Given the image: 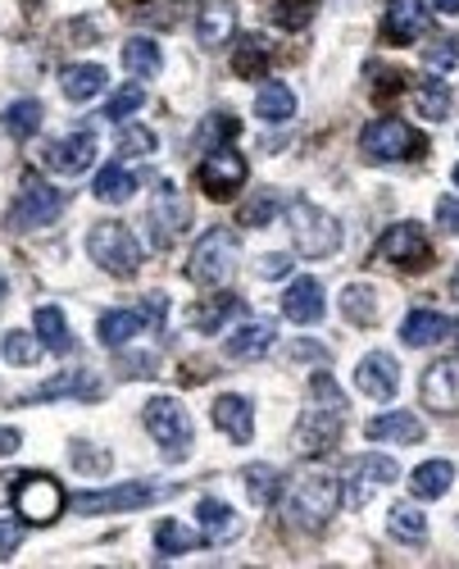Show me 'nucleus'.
Returning <instances> with one entry per match:
<instances>
[{
	"label": "nucleus",
	"mask_w": 459,
	"mask_h": 569,
	"mask_svg": "<svg viewBox=\"0 0 459 569\" xmlns=\"http://www.w3.org/2000/svg\"><path fill=\"white\" fill-rule=\"evenodd\" d=\"M341 429H346V392L337 388L332 373H310V401H305L300 420H296V433H291V446L300 455H323L341 442Z\"/></svg>",
	"instance_id": "obj_1"
},
{
	"label": "nucleus",
	"mask_w": 459,
	"mask_h": 569,
	"mask_svg": "<svg viewBox=\"0 0 459 569\" xmlns=\"http://www.w3.org/2000/svg\"><path fill=\"white\" fill-rule=\"evenodd\" d=\"M341 506V483L323 470H305L287 487V519L296 528H323Z\"/></svg>",
	"instance_id": "obj_2"
},
{
	"label": "nucleus",
	"mask_w": 459,
	"mask_h": 569,
	"mask_svg": "<svg viewBox=\"0 0 459 569\" xmlns=\"http://www.w3.org/2000/svg\"><path fill=\"white\" fill-rule=\"evenodd\" d=\"M287 228H291V242L305 260H328L341 251V223L305 197L287 201Z\"/></svg>",
	"instance_id": "obj_3"
},
{
	"label": "nucleus",
	"mask_w": 459,
	"mask_h": 569,
	"mask_svg": "<svg viewBox=\"0 0 459 569\" xmlns=\"http://www.w3.org/2000/svg\"><path fill=\"white\" fill-rule=\"evenodd\" d=\"M87 255L100 264L109 278H137L141 270V242L132 238V228L119 219H100L87 233Z\"/></svg>",
	"instance_id": "obj_4"
},
{
	"label": "nucleus",
	"mask_w": 459,
	"mask_h": 569,
	"mask_svg": "<svg viewBox=\"0 0 459 569\" xmlns=\"http://www.w3.org/2000/svg\"><path fill=\"white\" fill-rule=\"evenodd\" d=\"M237 264H242V238L233 233V228H210V233L196 242V251H191L186 274L201 287H223L237 274Z\"/></svg>",
	"instance_id": "obj_5"
},
{
	"label": "nucleus",
	"mask_w": 459,
	"mask_h": 569,
	"mask_svg": "<svg viewBox=\"0 0 459 569\" xmlns=\"http://www.w3.org/2000/svg\"><path fill=\"white\" fill-rule=\"evenodd\" d=\"M141 424H146L150 438L164 446V461L182 465L191 455V414H186V405L178 397H150L141 405Z\"/></svg>",
	"instance_id": "obj_6"
},
{
	"label": "nucleus",
	"mask_w": 459,
	"mask_h": 569,
	"mask_svg": "<svg viewBox=\"0 0 459 569\" xmlns=\"http://www.w3.org/2000/svg\"><path fill=\"white\" fill-rule=\"evenodd\" d=\"M64 201H68V192L51 187L46 178L28 173L23 187H19V201H14V210H10V233H32V228H51V223L64 214Z\"/></svg>",
	"instance_id": "obj_7"
},
{
	"label": "nucleus",
	"mask_w": 459,
	"mask_h": 569,
	"mask_svg": "<svg viewBox=\"0 0 459 569\" xmlns=\"http://www.w3.org/2000/svg\"><path fill=\"white\" fill-rule=\"evenodd\" d=\"M10 497H14L19 519H28L36 528L55 524L60 510H64V487L51 474H14L10 478Z\"/></svg>",
	"instance_id": "obj_8"
},
{
	"label": "nucleus",
	"mask_w": 459,
	"mask_h": 569,
	"mask_svg": "<svg viewBox=\"0 0 459 569\" xmlns=\"http://www.w3.org/2000/svg\"><path fill=\"white\" fill-rule=\"evenodd\" d=\"M360 150L373 165H387V160H414L424 156V133L409 128L405 119H373L360 133Z\"/></svg>",
	"instance_id": "obj_9"
},
{
	"label": "nucleus",
	"mask_w": 459,
	"mask_h": 569,
	"mask_svg": "<svg viewBox=\"0 0 459 569\" xmlns=\"http://www.w3.org/2000/svg\"><path fill=\"white\" fill-rule=\"evenodd\" d=\"M146 223H150V242L160 251H169L186 228H191V206L182 197V187L173 178H164L156 192H150V210H146Z\"/></svg>",
	"instance_id": "obj_10"
},
{
	"label": "nucleus",
	"mask_w": 459,
	"mask_h": 569,
	"mask_svg": "<svg viewBox=\"0 0 459 569\" xmlns=\"http://www.w3.org/2000/svg\"><path fill=\"white\" fill-rule=\"evenodd\" d=\"M373 260H377V264H396V270H405V274H414V270H428V264H433L428 233H424V228H418L414 219L392 223L387 233H382V242H377Z\"/></svg>",
	"instance_id": "obj_11"
},
{
	"label": "nucleus",
	"mask_w": 459,
	"mask_h": 569,
	"mask_svg": "<svg viewBox=\"0 0 459 569\" xmlns=\"http://www.w3.org/2000/svg\"><path fill=\"white\" fill-rule=\"evenodd\" d=\"M169 487H156V483H119V487H100V492H78L68 506L78 515H119V510H137V506H150L160 502Z\"/></svg>",
	"instance_id": "obj_12"
},
{
	"label": "nucleus",
	"mask_w": 459,
	"mask_h": 569,
	"mask_svg": "<svg viewBox=\"0 0 459 569\" xmlns=\"http://www.w3.org/2000/svg\"><path fill=\"white\" fill-rule=\"evenodd\" d=\"M196 178H201L210 201H233L246 187V156H242V150H233V146H218V150H210V156L201 160Z\"/></svg>",
	"instance_id": "obj_13"
},
{
	"label": "nucleus",
	"mask_w": 459,
	"mask_h": 569,
	"mask_svg": "<svg viewBox=\"0 0 459 569\" xmlns=\"http://www.w3.org/2000/svg\"><path fill=\"white\" fill-rule=\"evenodd\" d=\"M396 474L401 470H396L392 455H355V461L346 465V487H341V502H346L351 510H360V506L373 502L377 487L396 483Z\"/></svg>",
	"instance_id": "obj_14"
},
{
	"label": "nucleus",
	"mask_w": 459,
	"mask_h": 569,
	"mask_svg": "<svg viewBox=\"0 0 459 569\" xmlns=\"http://www.w3.org/2000/svg\"><path fill=\"white\" fill-rule=\"evenodd\" d=\"M96 150H100V141H96V133H68V137H60V141H51L46 150H42V160H46V169L51 173H64V178H78V173H87L92 169V160H96Z\"/></svg>",
	"instance_id": "obj_15"
},
{
	"label": "nucleus",
	"mask_w": 459,
	"mask_h": 569,
	"mask_svg": "<svg viewBox=\"0 0 459 569\" xmlns=\"http://www.w3.org/2000/svg\"><path fill=\"white\" fill-rule=\"evenodd\" d=\"M355 388L373 401H392L401 392V365L392 351H369L360 365H355Z\"/></svg>",
	"instance_id": "obj_16"
},
{
	"label": "nucleus",
	"mask_w": 459,
	"mask_h": 569,
	"mask_svg": "<svg viewBox=\"0 0 459 569\" xmlns=\"http://www.w3.org/2000/svg\"><path fill=\"white\" fill-rule=\"evenodd\" d=\"M418 392H424V405L437 410V414H455L459 410V360H437L424 369V383H418Z\"/></svg>",
	"instance_id": "obj_17"
},
{
	"label": "nucleus",
	"mask_w": 459,
	"mask_h": 569,
	"mask_svg": "<svg viewBox=\"0 0 459 569\" xmlns=\"http://www.w3.org/2000/svg\"><path fill=\"white\" fill-rule=\"evenodd\" d=\"M214 429L227 438V442H237V446H246L250 438H255V414H250V401L246 397H237V392H223L218 401H214Z\"/></svg>",
	"instance_id": "obj_18"
},
{
	"label": "nucleus",
	"mask_w": 459,
	"mask_h": 569,
	"mask_svg": "<svg viewBox=\"0 0 459 569\" xmlns=\"http://www.w3.org/2000/svg\"><path fill=\"white\" fill-rule=\"evenodd\" d=\"M274 341H278V324H269V319H246V324L233 328V337L223 341V351L233 356V360H259V356L274 351Z\"/></svg>",
	"instance_id": "obj_19"
},
{
	"label": "nucleus",
	"mask_w": 459,
	"mask_h": 569,
	"mask_svg": "<svg viewBox=\"0 0 459 569\" xmlns=\"http://www.w3.org/2000/svg\"><path fill=\"white\" fill-rule=\"evenodd\" d=\"M196 519H201V538H205L210 547L237 542V538H242V528H246V519H242L233 506H223L218 497H205V502L196 506Z\"/></svg>",
	"instance_id": "obj_20"
},
{
	"label": "nucleus",
	"mask_w": 459,
	"mask_h": 569,
	"mask_svg": "<svg viewBox=\"0 0 459 569\" xmlns=\"http://www.w3.org/2000/svg\"><path fill=\"white\" fill-rule=\"evenodd\" d=\"M382 28H387V36L396 46H414L418 36L428 32V6H424V0H392L387 23H382Z\"/></svg>",
	"instance_id": "obj_21"
},
{
	"label": "nucleus",
	"mask_w": 459,
	"mask_h": 569,
	"mask_svg": "<svg viewBox=\"0 0 459 569\" xmlns=\"http://www.w3.org/2000/svg\"><path fill=\"white\" fill-rule=\"evenodd\" d=\"M323 283L319 278H296L287 292H282V315L291 324H319L323 319Z\"/></svg>",
	"instance_id": "obj_22"
},
{
	"label": "nucleus",
	"mask_w": 459,
	"mask_h": 569,
	"mask_svg": "<svg viewBox=\"0 0 459 569\" xmlns=\"http://www.w3.org/2000/svg\"><path fill=\"white\" fill-rule=\"evenodd\" d=\"M373 442H392V446H414V442H424V420L409 410H392V414H377V420H369L364 429Z\"/></svg>",
	"instance_id": "obj_23"
},
{
	"label": "nucleus",
	"mask_w": 459,
	"mask_h": 569,
	"mask_svg": "<svg viewBox=\"0 0 459 569\" xmlns=\"http://www.w3.org/2000/svg\"><path fill=\"white\" fill-rule=\"evenodd\" d=\"M105 69L100 64H64V73H60V92H64V101H92V96H100L105 92Z\"/></svg>",
	"instance_id": "obj_24"
},
{
	"label": "nucleus",
	"mask_w": 459,
	"mask_h": 569,
	"mask_svg": "<svg viewBox=\"0 0 459 569\" xmlns=\"http://www.w3.org/2000/svg\"><path fill=\"white\" fill-rule=\"evenodd\" d=\"M450 333H455V324H450L441 310H414V315L405 319V328H401L405 347H433V341H446Z\"/></svg>",
	"instance_id": "obj_25"
},
{
	"label": "nucleus",
	"mask_w": 459,
	"mask_h": 569,
	"mask_svg": "<svg viewBox=\"0 0 459 569\" xmlns=\"http://www.w3.org/2000/svg\"><path fill=\"white\" fill-rule=\"evenodd\" d=\"M450 483H455V465L450 461H428V465H418L409 474V492L418 502H441L450 492Z\"/></svg>",
	"instance_id": "obj_26"
},
{
	"label": "nucleus",
	"mask_w": 459,
	"mask_h": 569,
	"mask_svg": "<svg viewBox=\"0 0 459 569\" xmlns=\"http://www.w3.org/2000/svg\"><path fill=\"white\" fill-rule=\"evenodd\" d=\"M141 328H146V315H141V310H105V315L96 319V337L105 341V347H114V351L128 347V341H132Z\"/></svg>",
	"instance_id": "obj_27"
},
{
	"label": "nucleus",
	"mask_w": 459,
	"mask_h": 569,
	"mask_svg": "<svg viewBox=\"0 0 459 569\" xmlns=\"http://www.w3.org/2000/svg\"><path fill=\"white\" fill-rule=\"evenodd\" d=\"M32 333L42 337V347L55 351V356H68L73 351V328H68L64 310H55V306H42V310L32 315Z\"/></svg>",
	"instance_id": "obj_28"
},
{
	"label": "nucleus",
	"mask_w": 459,
	"mask_h": 569,
	"mask_svg": "<svg viewBox=\"0 0 459 569\" xmlns=\"http://www.w3.org/2000/svg\"><path fill=\"white\" fill-rule=\"evenodd\" d=\"M233 32H237V14L227 10V6H210V10H201V19H196V42H201L205 51L227 46V42H233Z\"/></svg>",
	"instance_id": "obj_29"
},
{
	"label": "nucleus",
	"mask_w": 459,
	"mask_h": 569,
	"mask_svg": "<svg viewBox=\"0 0 459 569\" xmlns=\"http://www.w3.org/2000/svg\"><path fill=\"white\" fill-rule=\"evenodd\" d=\"M296 114V92L287 83H264L259 96H255V119L264 124H287Z\"/></svg>",
	"instance_id": "obj_30"
},
{
	"label": "nucleus",
	"mask_w": 459,
	"mask_h": 569,
	"mask_svg": "<svg viewBox=\"0 0 459 569\" xmlns=\"http://www.w3.org/2000/svg\"><path fill=\"white\" fill-rule=\"evenodd\" d=\"M96 201H105V206H124L132 192H137V173L132 169H124V165H105L100 173H96Z\"/></svg>",
	"instance_id": "obj_31"
},
{
	"label": "nucleus",
	"mask_w": 459,
	"mask_h": 569,
	"mask_svg": "<svg viewBox=\"0 0 459 569\" xmlns=\"http://www.w3.org/2000/svg\"><path fill=\"white\" fill-rule=\"evenodd\" d=\"M124 69L132 73L137 83L141 78H156V73L164 69V55H160V46L150 42V36H132V42L124 46Z\"/></svg>",
	"instance_id": "obj_32"
},
{
	"label": "nucleus",
	"mask_w": 459,
	"mask_h": 569,
	"mask_svg": "<svg viewBox=\"0 0 459 569\" xmlns=\"http://www.w3.org/2000/svg\"><path fill=\"white\" fill-rule=\"evenodd\" d=\"M237 315H246V301L242 296H233V292H223V296H214V301H205V306L191 315V324H196L201 333H218L227 319H237Z\"/></svg>",
	"instance_id": "obj_33"
},
{
	"label": "nucleus",
	"mask_w": 459,
	"mask_h": 569,
	"mask_svg": "<svg viewBox=\"0 0 459 569\" xmlns=\"http://www.w3.org/2000/svg\"><path fill=\"white\" fill-rule=\"evenodd\" d=\"M341 315H346V324H355V328L377 324V292L369 283H351L346 292H341Z\"/></svg>",
	"instance_id": "obj_34"
},
{
	"label": "nucleus",
	"mask_w": 459,
	"mask_h": 569,
	"mask_svg": "<svg viewBox=\"0 0 459 569\" xmlns=\"http://www.w3.org/2000/svg\"><path fill=\"white\" fill-rule=\"evenodd\" d=\"M269 64H274V46L264 42V36H246V42L237 46V55H233V73H237V78H264Z\"/></svg>",
	"instance_id": "obj_35"
},
{
	"label": "nucleus",
	"mask_w": 459,
	"mask_h": 569,
	"mask_svg": "<svg viewBox=\"0 0 459 569\" xmlns=\"http://www.w3.org/2000/svg\"><path fill=\"white\" fill-rule=\"evenodd\" d=\"M242 487H246V497H250V506H274L278 502V492H282V478H278V470L274 465H246V474H242Z\"/></svg>",
	"instance_id": "obj_36"
},
{
	"label": "nucleus",
	"mask_w": 459,
	"mask_h": 569,
	"mask_svg": "<svg viewBox=\"0 0 459 569\" xmlns=\"http://www.w3.org/2000/svg\"><path fill=\"white\" fill-rule=\"evenodd\" d=\"M387 524H392V534L405 538V542H424L428 538V515L418 510V506H409V502H396L392 515H387Z\"/></svg>",
	"instance_id": "obj_37"
},
{
	"label": "nucleus",
	"mask_w": 459,
	"mask_h": 569,
	"mask_svg": "<svg viewBox=\"0 0 459 569\" xmlns=\"http://www.w3.org/2000/svg\"><path fill=\"white\" fill-rule=\"evenodd\" d=\"M196 542H205L201 534H191L186 524H178V519H164L160 528H156V547H160V560H169V556H186Z\"/></svg>",
	"instance_id": "obj_38"
},
{
	"label": "nucleus",
	"mask_w": 459,
	"mask_h": 569,
	"mask_svg": "<svg viewBox=\"0 0 459 569\" xmlns=\"http://www.w3.org/2000/svg\"><path fill=\"white\" fill-rule=\"evenodd\" d=\"M68 465L78 470V474H87V478H100L114 461H109V451H100V446H92V442H83V438H73V442H68Z\"/></svg>",
	"instance_id": "obj_39"
},
{
	"label": "nucleus",
	"mask_w": 459,
	"mask_h": 569,
	"mask_svg": "<svg viewBox=\"0 0 459 569\" xmlns=\"http://www.w3.org/2000/svg\"><path fill=\"white\" fill-rule=\"evenodd\" d=\"M0 124H6V133L10 137H32L36 128H42V101H14L10 109H6V119H0Z\"/></svg>",
	"instance_id": "obj_40"
},
{
	"label": "nucleus",
	"mask_w": 459,
	"mask_h": 569,
	"mask_svg": "<svg viewBox=\"0 0 459 569\" xmlns=\"http://www.w3.org/2000/svg\"><path fill=\"white\" fill-rule=\"evenodd\" d=\"M0 351H6L10 365H23V369H28V365H36V356H42V337L14 328V333L0 337Z\"/></svg>",
	"instance_id": "obj_41"
},
{
	"label": "nucleus",
	"mask_w": 459,
	"mask_h": 569,
	"mask_svg": "<svg viewBox=\"0 0 459 569\" xmlns=\"http://www.w3.org/2000/svg\"><path fill=\"white\" fill-rule=\"evenodd\" d=\"M314 10H319V0H274V19H278L287 32L310 28V23H314Z\"/></svg>",
	"instance_id": "obj_42"
},
{
	"label": "nucleus",
	"mask_w": 459,
	"mask_h": 569,
	"mask_svg": "<svg viewBox=\"0 0 459 569\" xmlns=\"http://www.w3.org/2000/svg\"><path fill=\"white\" fill-rule=\"evenodd\" d=\"M278 210H282V197L274 192V187H269V192H255V201L242 206V228H269Z\"/></svg>",
	"instance_id": "obj_43"
},
{
	"label": "nucleus",
	"mask_w": 459,
	"mask_h": 569,
	"mask_svg": "<svg viewBox=\"0 0 459 569\" xmlns=\"http://www.w3.org/2000/svg\"><path fill=\"white\" fill-rule=\"evenodd\" d=\"M414 101H418V114H424L428 124H437V119H446V114H450V96H446L441 83H424Z\"/></svg>",
	"instance_id": "obj_44"
},
{
	"label": "nucleus",
	"mask_w": 459,
	"mask_h": 569,
	"mask_svg": "<svg viewBox=\"0 0 459 569\" xmlns=\"http://www.w3.org/2000/svg\"><path fill=\"white\" fill-rule=\"evenodd\" d=\"M119 156H156V133L141 124H124L119 128Z\"/></svg>",
	"instance_id": "obj_45"
},
{
	"label": "nucleus",
	"mask_w": 459,
	"mask_h": 569,
	"mask_svg": "<svg viewBox=\"0 0 459 569\" xmlns=\"http://www.w3.org/2000/svg\"><path fill=\"white\" fill-rule=\"evenodd\" d=\"M146 105V87L141 83H128L124 92H114L109 105H105V119H128V114H137Z\"/></svg>",
	"instance_id": "obj_46"
},
{
	"label": "nucleus",
	"mask_w": 459,
	"mask_h": 569,
	"mask_svg": "<svg viewBox=\"0 0 459 569\" xmlns=\"http://www.w3.org/2000/svg\"><path fill=\"white\" fill-rule=\"evenodd\" d=\"M68 392H92L83 369H78V373H64V378H55V383L36 388V392H28V397H19V401H51V397H68Z\"/></svg>",
	"instance_id": "obj_47"
},
{
	"label": "nucleus",
	"mask_w": 459,
	"mask_h": 569,
	"mask_svg": "<svg viewBox=\"0 0 459 569\" xmlns=\"http://www.w3.org/2000/svg\"><path fill=\"white\" fill-rule=\"evenodd\" d=\"M242 133V124L233 119V114H210V119L201 124V141H210V150H218L223 141H233Z\"/></svg>",
	"instance_id": "obj_48"
},
{
	"label": "nucleus",
	"mask_w": 459,
	"mask_h": 569,
	"mask_svg": "<svg viewBox=\"0 0 459 569\" xmlns=\"http://www.w3.org/2000/svg\"><path fill=\"white\" fill-rule=\"evenodd\" d=\"M28 538V519H6L0 515V560H10Z\"/></svg>",
	"instance_id": "obj_49"
},
{
	"label": "nucleus",
	"mask_w": 459,
	"mask_h": 569,
	"mask_svg": "<svg viewBox=\"0 0 459 569\" xmlns=\"http://www.w3.org/2000/svg\"><path fill=\"white\" fill-rule=\"evenodd\" d=\"M424 64H428V69H455V64H459V42L441 36V42H433V46L424 51Z\"/></svg>",
	"instance_id": "obj_50"
},
{
	"label": "nucleus",
	"mask_w": 459,
	"mask_h": 569,
	"mask_svg": "<svg viewBox=\"0 0 459 569\" xmlns=\"http://www.w3.org/2000/svg\"><path fill=\"white\" fill-rule=\"evenodd\" d=\"M156 351H141V356H124L119 360V369H124V378H156Z\"/></svg>",
	"instance_id": "obj_51"
},
{
	"label": "nucleus",
	"mask_w": 459,
	"mask_h": 569,
	"mask_svg": "<svg viewBox=\"0 0 459 569\" xmlns=\"http://www.w3.org/2000/svg\"><path fill=\"white\" fill-rule=\"evenodd\" d=\"M255 274H259V278H287V274H291V255H282V251H269V255H259Z\"/></svg>",
	"instance_id": "obj_52"
},
{
	"label": "nucleus",
	"mask_w": 459,
	"mask_h": 569,
	"mask_svg": "<svg viewBox=\"0 0 459 569\" xmlns=\"http://www.w3.org/2000/svg\"><path fill=\"white\" fill-rule=\"evenodd\" d=\"M437 228H446V233L459 238V197H441L437 201Z\"/></svg>",
	"instance_id": "obj_53"
},
{
	"label": "nucleus",
	"mask_w": 459,
	"mask_h": 569,
	"mask_svg": "<svg viewBox=\"0 0 459 569\" xmlns=\"http://www.w3.org/2000/svg\"><path fill=\"white\" fill-rule=\"evenodd\" d=\"M23 446V438H19V429H0V455H14Z\"/></svg>",
	"instance_id": "obj_54"
},
{
	"label": "nucleus",
	"mask_w": 459,
	"mask_h": 569,
	"mask_svg": "<svg viewBox=\"0 0 459 569\" xmlns=\"http://www.w3.org/2000/svg\"><path fill=\"white\" fill-rule=\"evenodd\" d=\"M437 14H459V0H433Z\"/></svg>",
	"instance_id": "obj_55"
},
{
	"label": "nucleus",
	"mask_w": 459,
	"mask_h": 569,
	"mask_svg": "<svg viewBox=\"0 0 459 569\" xmlns=\"http://www.w3.org/2000/svg\"><path fill=\"white\" fill-rule=\"evenodd\" d=\"M450 292H455V301H459V270H455V278H450Z\"/></svg>",
	"instance_id": "obj_56"
},
{
	"label": "nucleus",
	"mask_w": 459,
	"mask_h": 569,
	"mask_svg": "<svg viewBox=\"0 0 459 569\" xmlns=\"http://www.w3.org/2000/svg\"><path fill=\"white\" fill-rule=\"evenodd\" d=\"M6 292H10V283H6V274H0V301H6Z\"/></svg>",
	"instance_id": "obj_57"
},
{
	"label": "nucleus",
	"mask_w": 459,
	"mask_h": 569,
	"mask_svg": "<svg viewBox=\"0 0 459 569\" xmlns=\"http://www.w3.org/2000/svg\"><path fill=\"white\" fill-rule=\"evenodd\" d=\"M455 187H459V165H455Z\"/></svg>",
	"instance_id": "obj_58"
}]
</instances>
